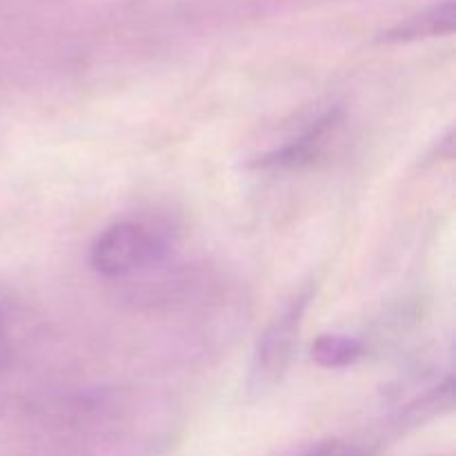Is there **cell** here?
I'll list each match as a JSON object with an SVG mask.
<instances>
[{"label": "cell", "mask_w": 456, "mask_h": 456, "mask_svg": "<svg viewBox=\"0 0 456 456\" xmlns=\"http://www.w3.org/2000/svg\"><path fill=\"white\" fill-rule=\"evenodd\" d=\"M310 301L312 288H307L285 305V310L267 325V330L258 338L248 379V390L254 396L270 392L288 372Z\"/></svg>", "instance_id": "cell-1"}, {"label": "cell", "mask_w": 456, "mask_h": 456, "mask_svg": "<svg viewBox=\"0 0 456 456\" xmlns=\"http://www.w3.org/2000/svg\"><path fill=\"white\" fill-rule=\"evenodd\" d=\"M363 354V343L347 334H323L312 346V359L321 368L338 370L356 363Z\"/></svg>", "instance_id": "cell-5"}, {"label": "cell", "mask_w": 456, "mask_h": 456, "mask_svg": "<svg viewBox=\"0 0 456 456\" xmlns=\"http://www.w3.org/2000/svg\"><path fill=\"white\" fill-rule=\"evenodd\" d=\"M301 456H372L368 448L359 444H352V441H325V444L314 445L312 450L303 452Z\"/></svg>", "instance_id": "cell-6"}, {"label": "cell", "mask_w": 456, "mask_h": 456, "mask_svg": "<svg viewBox=\"0 0 456 456\" xmlns=\"http://www.w3.org/2000/svg\"><path fill=\"white\" fill-rule=\"evenodd\" d=\"M456 22L454 0H444L439 4H432L430 9L421 13H414L408 20L399 22L396 27L383 34L387 43H410L419 38H432V36L452 34Z\"/></svg>", "instance_id": "cell-4"}, {"label": "cell", "mask_w": 456, "mask_h": 456, "mask_svg": "<svg viewBox=\"0 0 456 456\" xmlns=\"http://www.w3.org/2000/svg\"><path fill=\"white\" fill-rule=\"evenodd\" d=\"M163 243L138 223H116L92 245L89 263L101 276H127L154 265L163 254Z\"/></svg>", "instance_id": "cell-2"}, {"label": "cell", "mask_w": 456, "mask_h": 456, "mask_svg": "<svg viewBox=\"0 0 456 456\" xmlns=\"http://www.w3.org/2000/svg\"><path fill=\"white\" fill-rule=\"evenodd\" d=\"M338 125H341L338 111H330L323 118L316 120L303 136L294 138V141H289L281 150L261 156L254 165L261 169H270V172H289V169L307 167V165H312L323 154L328 142L337 134Z\"/></svg>", "instance_id": "cell-3"}]
</instances>
